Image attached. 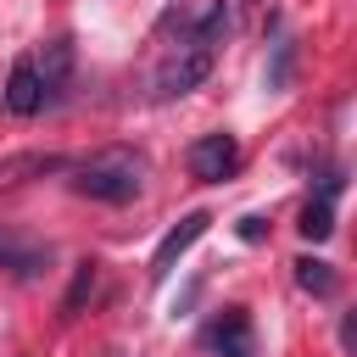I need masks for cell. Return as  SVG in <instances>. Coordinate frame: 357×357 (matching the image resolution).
<instances>
[{
    "mask_svg": "<svg viewBox=\"0 0 357 357\" xmlns=\"http://www.w3.org/2000/svg\"><path fill=\"white\" fill-rule=\"evenodd\" d=\"M73 190L89 195V201H112V206H123V201L139 195V162L123 156V151H112V156H100V162H84V167L73 173Z\"/></svg>",
    "mask_w": 357,
    "mask_h": 357,
    "instance_id": "obj_1",
    "label": "cell"
},
{
    "mask_svg": "<svg viewBox=\"0 0 357 357\" xmlns=\"http://www.w3.org/2000/svg\"><path fill=\"white\" fill-rule=\"evenodd\" d=\"M206 73H212V45L184 33V39L162 56V67H156V95H190V89L206 84Z\"/></svg>",
    "mask_w": 357,
    "mask_h": 357,
    "instance_id": "obj_2",
    "label": "cell"
},
{
    "mask_svg": "<svg viewBox=\"0 0 357 357\" xmlns=\"http://www.w3.org/2000/svg\"><path fill=\"white\" fill-rule=\"evenodd\" d=\"M184 162H190V173H195L201 184H223V178L240 167V139H234V134H201V139L184 151Z\"/></svg>",
    "mask_w": 357,
    "mask_h": 357,
    "instance_id": "obj_3",
    "label": "cell"
},
{
    "mask_svg": "<svg viewBox=\"0 0 357 357\" xmlns=\"http://www.w3.org/2000/svg\"><path fill=\"white\" fill-rule=\"evenodd\" d=\"M206 223H212L206 212H190V218H178V229H167V234H162V245H156V257H151V279H156V284H162V279L173 273V262H178V257L206 234Z\"/></svg>",
    "mask_w": 357,
    "mask_h": 357,
    "instance_id": "obj_4",
    "label": "cell"
},
{
    "mask_svg": "<svg viewBox=\"0 0 357 357\" xmlns=\"http://www.w3.org/2000/svg\"><path fill=\"white\" fill-rule=\"evenodd\" d=\"M39 106H45L39 67H33V61H17V67H11V78H6V112H17V117H33Z\"/></svg>",
    "mask_w": 357,
    "mask_h": 357,
    "instance_id": "obj_5",
    "label": "cell"
},
{
    "mask_svg": "<svg viewBox=\"0 0 357 357\" xmlns=\"http://www.w3.org/2000/svg\"><path fill=\"white\" fill-rule=\"evenodd\" d=\"M212 346L223 357H257V340H251V318L240 307H229L218 324H212Z\"/></svg>",
    "mask_w": 357,
    "mask_h": 357,
    "instance_id": "obj_6",
    "label": "cell"
},
{
    "mask_svg": "<svg viewBox=\"0 0 357 357\" xmlns=\"http://www.w3.org/2000/svg\"><path fill=\"white\" fill-rule=\"evenodd\" d=\"M39 67V84H45V100L61 89V78H67V67H73V39H56L50 50H45V61H33Z\"/></svg>",
    "mask_w": 357,
    "mask_h": 357,
    "instance_id": "obj_7",
    "label": "cell"
},
{
    "mask_svg": "<svg viewBox=\"0 0 357 357\" xmlns=\"http://www.w3.org/2000/svg\"><path fill=\"white\" fill-rule=\"evenodd\" d=\"M0 268H11L17 279H33V273L45 268V251H33V245H17V240H6V234H0Z\"/></svg>",
    "mask_w": 357,
    "mask_h": 357,
    "instance_id": "obj_8",
    "label": "cell"
},
{
    "mask_svg": "<svg viewBox=\"0 0 357 357\" xmlns=\"http://www.w3.org/2000/svg\"><path fill=\"white\" fill-rule=\"evenodd\" d=\"M296 229H301L307 240H329V234H335V201H324V195H318V201H307Z\"/></svg>",
    "mask_w": 357,
    "mask_h": 357,
    "instance_id": "obj_9",
    "label": "cell"
},
{
    "mask_svg": "<svg viewBox=\"0 0 357 357\" xmlns=\"http://www.w3.org/2000/svg\"><path fill=\"white\" fill-rule=\"evenodd\" d=\"M296 284H301L307 296H335V268L318 262V257H301V262H296Z\"/></svg>",
    "mask_w": 357,
    "mask_h": 357,
    "instance_id": "obj_10",
    "label": "cell"
},
{
    "mask_svg": "<svg viewBox=\"0 0 357 357\" xmlns=\"http://www.w3.org/2000/svg\"><path fill=\"white\" fill-rule=\"evenodd\" d=\"M95 296V262H78L73 268V284H67V296H61V318H78V307Z\"/></svg>",
    "mask_w": 357,
    "mask_h": 357,
    "instance_id": "obj_11",
    "label": "cell"
},
{
    "mask_svg": "<svg viewBox=\"0 0 357 357\" xmlns=\"http://www.w3.org/2000/svg\"><path fill=\"white\" fill-rule=\"evenodd\" d=\"M240 234L245 240H262V218H240Z\"/></svg>",
    "mask_w": 357,
    "mask_h": 357,
    "instance_id": "obj_12",
    "label": "cell"
}]
</instances>
